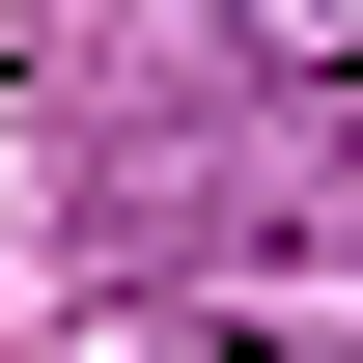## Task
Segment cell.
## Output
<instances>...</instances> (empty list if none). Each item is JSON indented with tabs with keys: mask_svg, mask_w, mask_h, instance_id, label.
Wrapping results in <instances>:
<instances>
[{
	"mask_svg": "<svg viewBox=\"0 0 363 363\" xmlns=\"http://www.w3.org/2000/svg\"><path fill=\"white\" fill-rule=\"evenodd\" d=\"M252 56H308V84H363V0H224Z\"/></svg>",
	"mask_w": 363,
	"mask_h": 363,
	"instance_id": "cell-1",
	"label": "cell"
}]
</instances>
